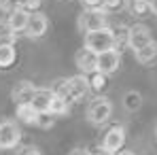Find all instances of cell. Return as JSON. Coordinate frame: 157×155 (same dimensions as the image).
Masks as SVG:
<instances>
[{
	"instance_id": "cell-1",
	"label": "cell",
	"mask_w": 157,
	"mask_h": 155,
	"mask_svg": "<svg viewBox=\"0 0 157 155\" xmlns=\"http://www.w3.org/2000/svg\"><path fill=\"white\" fill-rule=\"evenodd\" d=\"M115 32L106 26L102 30H94V32H85V47L91 49L94 53H102L108 49H115Z\"/></svg>"
},
{
	"instance_id": "cell-2",
	"label": "cell",
	"mask_w": 157,
	"mask_h": 155,
	"mask_svg": "<svg viewBox=\"0 0 157 155\" xmlns=\"http://www.w3.org/2000/svg\"><path fill=\"white\" fill-rule=\"evenodd\" d=\"M110 115H113V104L108 98L104 96H98V98H94L89 106H87V119L94 123V126H102L106 123L108 119H110Z\"/></svg>"
},
{
	"instance_id": "cell-3",
	"label": "cell",
	"mask_w": 157,
	"mask_h": 155,
	"mask_svg": "<svg viewBox=\"0 0 157 155\" xmlns=\"http://www.w3.org/2000/svg\"><path fill=\"white\" fill-rule=\"evenodd\" d=\"M21 140V130L15 121L0 123V149H15Z\"/></svg>"
},
{
	"instance_id": "cell-4",
	"label": "cell",
	"mask_w": 157,
	"mask_h": 155,
	"mask_svg": "<svg viewBox=\"0 0 157 155\" xmlns=\"http://www.w3.org/2000/svg\"><path fill=\"white\" fill-rule=\"evenodd\" d=\"M151 41H153V36H151L149 26H144V24H134V26L128 28V45H130L134 51L142 49V47L149 45Z\"/></svg>"
},
{
	"instance_id": "cell-5",
	"label": "cell",
	"mask_w": 157,
	"mask_h": 155,
	"mask_svg": "<svg viewBox=\"0 0 157 155\" xmlns=\"http://www.w3.org/2000/svg\"><path fill=\"white\" fill-rule=\"evenodd\" d=\"M66 83H68V94H66V100H68V102H77V100H81V98L87 96V91L91 89V87H89V79H87V75L70 77V79H66Z\"/></svg>"
},
{
	"instance_id": "cell-6",
	"label": "cell",
	"mask_w": 157,
	"mask_h": 155,
	"mask_svg": "<svg viewBox=\"0 0 157 155\" xmlns=\"http://www.w3.org/2000/svg\"><path fill=\"white\" fill-rule=\"evenodd\" d=\"M102 147L106 151H110V153L123 151V147H125V130L121 126H113L102 138Z\"/></svg>"
},
{
	"instance_id": "cell-7",
	"label": "cell",
	"mask_w": 157,
	"mask_h": 155,
	"mask_svg": "<svg viewBox=\"0 0 157 155\" xmlns=\"http://www.w3.org/2000/svg\"><path fill=\"white\" fill-rule=\"evenodd\" d=\"M81 28L85 32H94V30H102L106 28V13L102 9H89L81 15Z\"/></svg>"
},
{
	"instance_id": "cell-8",
	"label": "cell",
	"mask_w": 157,
	"mask_h": 155,
	"mask_svg": "<svg viewBox=\"0 0 157 155\" xmlns=\"http://www.w3.org/2000/svg\"><path fill=\"white\" fill-rule=\"evenodd\" d=\"M121 64V55L117 49H108V51L98 53V66H96V72H102V75H113Z\"/></svg>"
},
{
	"instance_id": "cell-9",
	"label": "cell",
	"mask_w": 157,
	"mask_h": 155,
	"mask_svg": "<svg viewBox=\"0 0 157 155\" xmlns=\"http://www.w3.org/2000/svg\"><path fill=\"white\" fill-rule=\"evenodd\" d=\"M49 28V21H47V15L40 13V11H34L30 13L28 17V26H26V34L30 38H40Z\"/></svg>"
},
{
	"instance_id": "cell-10",
	"label": "cell",
	"mask_w": 157,
	"mask_h": 155,
	"mask_svg": "<svg viewBox=\"0 0 157 155\" xmlns=\"http://www.w3.org/2000/svg\"><path fill=\"white\" fill-rule=\"evenodd\" d=\"M75 64H77V68L83 75H91V72H96V66H98V53H94L91 49L83 47L75 55Z\"/></svg>"
},
{
	"instance_id": "cell-11",
	"label": "cell",
	"mask_w": 157,
	"mask_h": 155,
	"mask_svg": "<svg viewBox=\"0 0 157 155\" xmlns=\"http://www.w3.org/2000/svg\"><path fill=\"white\" fill-rule=\"evenodd\" d=\"M51 100H53V91L51 89H36L34 96H32V100H30V104H32L34 110H38V113L43 115V113H49Z\"/></svg>"
},
{
	"instance_id": "cell-12",
	"label": "cell",
	"mask_w": 157,
	"mask_h": 155,
	"mask_svg": "<svg viewBox=\"0 0 157 155\" xmlns=\"http://www.w3.org/2000/svg\"><path fill=\"white\" fill-rule=\"evenodd\" d=\"M28 17H30V13H28L26 9H15V11L9 13L6 28H9L11 32H21V30H26V26H28Z\"/></svg>"
},
{
	"instance_id": "cell-13",
	"label": "cell",
	"mask_w": 157,
	"mask_h": 155,
	"mask_svg": "<svg viewBox=\"0 0 157 155\" xmlns=\"http://www.w3.org/2000/svg\"><path fill=\"white\" fill-rule=\"evenodd\" d=\"M34 91H36V87H34L30 81H21V83H17L15 89H13V100H15L17 104L30 102L32 96H34Z\"/></svg>"
},
{
	"instance_id": "cell-14",
	"label": "cell",
	"mask_w": 157,
	"mask_h": 155,
	"mask_svg": "<svg viewBox=\"0 0 157 155\" xmlns=\"http://www.w3.org/2000/svg\"><path fill=\"white\" fill-rule=\"evenodd\" d=\"M15 62H17V51L13 43L0 41V68H11Z\"/></svg>"
},
{
	"instance_id": "cell-15",
	"label": "cell",
	"mask_w": 157,
	"mask_h": 155,
	"mask_svg": "<svg viewBox=\"0 0 157 155\" xmlns=\"http://www.w3.org/2000/svg\"><path fill=\"white\" fill-rule=\"evenodd\" d=\"M15 115H17V119H19V121H24V123H38V121H40V113H38V110H34L30 102L17 104Z\"/></svg>"
},
{
	"instance_id": "cell-16",
	"label": "cell",
	"mask_w": 157,
	"mask_h": 155,
	"mask_svg": "<svg viewBox=\"0 0 157 155\" xmlns=\"http://www.w3.org/2000/svg\"><path fill=\"white\" fill-rule=\"evenodd\" d=\"M134 53H136V60H138L140 64H144V66H147V64H153L157 60V43L151 41L149 45H144L142 49H138V51H134Z\"/></svg>"
},
{
	"instance_id": "cell-17",
	"label": "cell",
	"mask_w": 157,
	"mask_h": 155,
	"mask_svg": "<svg viewBox=\"0 0 157 155\" xmlns=\"http://www.w3.org/2000/svg\"><path fill=\"white\" fill-rule=\"evenodd\" d=\"M68 104L70 102H66V100H64V98H59V96H55V94H53V100H51V106H49V115H57V117H59V115H66V113H68Z\"/></svg>"
},
{
	"instance_id": "cell-18",
	"label": "cell",
	"mask_w": 157,
	"mask_h": 155,
	"mask_svg": "<svg viewBox=\"0 0 157 155\" xmlns=\"http://www.w3.org/2000/svg\"><path fill=\"white\" fill-rule=\"evenodd\" d=\"M140 104H142V96H140L138 91H128V94H125V98H123V106H125L128 110H138Z\"/></svg>"
},
{
	"instance_id": "cell-19",
	"label": "cell",
	"mask_w": 157,
	"mask_h": 155,
	"mask_svg": "<svg viewBox=\"0 0 157 155\" xmlns=\"http://www.w3.org/2000/svg\"><path fill=\"white\" fill-rule=\"evenodd\" d=\"M87 79H89V87L96 91H102L106 87V75L102 72H91V75H87Z\"/></svg>"
},
{
	"instance_id": "cell-20",
	"label": "cell",
	"mask_w": 157,
	"mask_h": 155,
	"mask_svg": "<svg viewBox=\"0 0 157 155\" xmlns=\"http://www.w3.org/2000/svg\"><path fill=\"white\" fill-rule=\"evenodd\" d=\"M21 2L24 0H0V9L6 11V13H11L15 9H21Z\"/></svg>"
},
{
	"instance_id": "cell-21",
	"label": "cell",
	"mask_w": 157,
	"mask_h": 155,
	"mask_svg": "<svg viewBox=\"0 0 157 155\" xmlns=\"http://www.w3.org/2000/svg\"><path fill=\"white\" fill-rule=\"evenodd\" d=\"M40 4H43V0H24L21 2V9H26L28 13H34V11L40 9Z\"/></svg>"
},
{
	"instance_id": "cell-22",
	"label": "cell",
	"mask_w": 157,
	"mask_h": 155,
	"mask_svg": "<svg viewBox=\"0 0 157 155\" xmlns=\"http://www.w3.org/2000/svg\"><path fill=\"white\" fill-rule=\"evenodd\" d=\"M123 2H125V0H104L102 9H106V11H115V9L123 6Z\"/></svg>"
},
{
	"instance_id": "cell-23",
	"label": "cell",
	"mask_w": 157,
	"mask_h": 155,
	"mask_svg": "<svg viewBox=\"0 0 157 155\" xmlns=\"http://www.w3.org/2000/svg\"><path fill=\"white\" fill-rule=\"evenodd\" d=\"M17 155H43V153H40V149H38V147H24Z\"/></svg>"
},
{
	"instance_id": "cell-24",
	"label": "cell",
	"mask_w": 157,
	"mask_h": 155,
	"mask_svg": "<svg viewBox=\"0 0 157 155\" xmlns=\"http://www.w3.org/2000/svg\"><path fill=\"white\" fill-rule=\"evenodd\" d=\"M85 2V6H89V9H100L102 4H104V0H83Z\"/></svg>"
},
{
	"instance_id": "cell-25",
	"label": "cell",
	"mask_w": 157,
	"mask_h": 155,
	"mask_svg": "<svg viewBox=\"0 0 157 155\" xmlns=\"http://www.w3.org/2000/svg\"><path fill=\"white\" fill-rule=\"evenodd\" d=\"M91 155H115V153H110V151H106L104 147H98V149H94V151H89Z\"/></svg>"
},
{
	"instance_id": "cell-26",
	"label": "cell",
	"mask_w": 157,
	"mask_h": 155,
	"mask_svg": "<svg viewBox=\"0 0 157 155\" xmlns=\"http://www.w3.org/2000/svg\"><path fill=\"white\" fill-rule=\"evenodd\" d=\"M70 155H91V153H89L87 149H81V147H78V149H72V151H70Z\"/></svg>"
},
{
	"instance_id": "cell-27",
	"label": "cell",
	"mask_w": 157,
	"mask_h": 155,
	"mask_svg": "<svg viewBox=\"0 0 157 155\" xmlns=\"http://www.w3.org/2000/svg\"><path fill=\"white\" fill-rule=\"evenodd\" d=\"M149 9H151V11L157 15V0H151V2H149Z\"/></svg>"
},
{
	"instance_id": "cell-28",
	"label": "cell",
	"mask_w": 157,
	"mask_h": 155,
	"mask_svg": "<svg viewBox=\"0 0 157 155\" xmlns=\"http://www.w3.org/2000/svg\"><path fill=\"white\" fill-rule=\"evenodd\" d=\"M115 155H134V153H130V151H119V153H115Z\"/></svg>"
},
{
	"instance_id": "cell-29",
	"label": "cell",
	"mask_w": 157,
	"mask_h": 155,
	"mask_svg": "<svg viewBox=\"0 0 157 155\" xmlns=\"http://www.w3.org/2000/svg\"><path fill=\"white\" fill-rule=\"evenodd\" d=\"M140 2H147V4H149V2H151V0H140Z\"/></svg>"
},
{
	"instance_id": "cell-30",
	"label": "cell",
	"mask_w": 157,
	"mask_h": 155,
	"mask_svg": "<svg viewBox=\"0 0 157 155\" xmlns=\"http://www.w3.org/2000/svg\"><path fill=\"white\" fill-rule=\"evenodd\" d=\"M155 134H157V126H155Z\"/></svg>"
}]
</instances>
